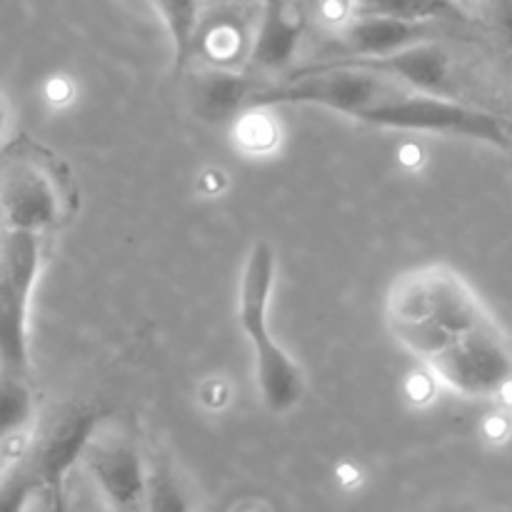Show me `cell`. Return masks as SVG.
Segmentation results:
<instances>
[{"mask_svg": "<svg viewBox=\"0 0 512 512\" xmlns=\"http://www.w3.org/2000/svg\"><path fill=\"white\" fill-rule=\"evenodd\" d=\"M83 458L88 460V470L95 480V488L110 500V505L120 510H133L143 505L148 490L143 460L138 448L128 440H103L93 443L90 438Z\"/></svg>", "mask_w": 512, "mask_h": 512, "instance_id": "7", "label": "cell"}, {"mask_svg": "<svg viewBox=\"0 0 512 512\" xmlns=\"http://www.w3.org/2000/svg\"><path fill=\"white\" fill-rule=\"evenodd\" d=\"M353 118L375 128L395 130H460L475 135L493 130L483 115L470 113L460 105L428 95V90H415L398 80L363 105Z\"/></svg>", "mask_w": 512, "mask_h": 512, "instance_id": "4", "label": "cell"}, {"mask_svg": "<svg viewBox=\"0 0 512 512\" xmlns=\"http://www.w3.org/2000/svg\"><path fill=\"white\" fill-rule=\"evenodd\" d=\"M433 35L430 20H403L390 15H355L333 25V45L328 58L350 55H385L410 45L428 43Z\"/></svg>", "mask_w": 512, "mask_h": 512, "instance_id": "6", "label": "cell"}, {"mask_svg": "<svg viewBox=\"0 0 512 512\" xmlns=\"http://www.w3.org/2000/svg\"><path fill=\"white\" fill-rule=\"evenodd\" d=\"M200 3L203 0H155V8H158L170 40H173L175 70H183L190 53H193L195 30L200 25Z\"/></svg>", "mask_w": 512, "mask_h": 512, "instance_id": "13", "label": "cell"}, {"mask_svg": "<svg viewBox=\"0 0 512 512\" xmlns=\"http://www.w3.org/2000/svg\"><path fill=\"white\" fill-rule=\"evenodd\" d=\"M33 418V393L25 378L0 375V443L18 435Z\"/></svg>", "mask_w": 512, "mask_h": 512, "instance_id": "14", "label": "cell"}, {"mask_svg": "<svg viewBox=\"0 0 512 512\" xmlns=\"http://www.w3.org/2000/svg\"><path fill=\"white\" fill-rule=\"evenodd\" d=\"M305 18L293 0H265L258 28L250 38L248 63L263 73L285 70L295 58Z\"/></svg>", "mask_w": 512, "mask_h": 512, "instance_id": "9", "label": "cell"}, {"mask_svg": "<svg viewBox=\"0 0 512 512\" xmlns=\"http://www.w3.org/2000/svg\"><path fill=\"white\" fill-rule=\"evenodd\" d=\"M275 280V253L268 243H255L240 280V325L255 350V368L263 403L270 413H285L303 395V375L295 360L270 338L268 303Z\"/></svg>", "mask_w": 512, "mask_h": 512, "instance_id": "2", "label": "cell"}, {"mask_svg": "<svg viewBox=\"0 0 512 512\" xmlns=\"http://www.w3.org/2000/svg\"><path fill=\"white\" fill-rule=\"evenodd\" d=\"M100 423L98 410H75L45 433V438L20 460L35 485V493L58 495L73 465L83 458Z\"/></svg>", "mask_w": 512, "mask_h": 512, "instance_id": "5", "label": "cell"}, {"mask_svg": "<svg viewBox=\"0 0 512 512\" xmlns=\"http://www.w3.org/2000/svg\"><path fill=\"white\" fill-rule=\"evenodd\" d=\"M40 268V240L30 230H5L0 243V370L28 378V308Z\"/></svg>", "mask_w": 512, "mask_h": 512, "instance_id": "3", "label": "cell"}, {"mask_svg": "<svg viewBox=\"0 0 512 512\" xmlns=\"http://www.w3.org/2000/svg\"><path fill=\"white\" fill-rule=\"evenodd\" d=\"M193 50H200L210 65L220 68H238L240 60H248L250 38L238 20L220 18L208 28L195 30Z\"/></svg>", "mask_w": 512, "mask_h": 512, "instance_id": "12", "label": "cell"}, {"mask_svg": "<svg viewBox=\"0 0 512 512\" xmlns=\"http://www.w3.org/2000/svg\"><path fill=\"white\" fill-rule=\"evenodd\" d=\"M388 323L400 343L460 388H478L493 368V355L473 333L475 318L463 290L440 270L395 280Z\"/></svg>", "mask_w": 512, "mask_h": 512, "instance_id": "1", "label": "cell"}, {"mask_svg": "<svg viewBox=\"0 0 512 512\" xmlns=\"http://www.w3.org/2000/svg\"><path fill=\"white\" fill-rule=\"evenodd\" d=\"M253 88V78L245 70L210 65L195 78V110L210 120H223L245 108Z\"/></svg>", "mask_w": 512, "mask_h": 512, "instance_id": "10", "label": "cell"}, {"mask_svg": "<svg viewBox=\"0 0 512 512\" xmlns=\"http://www.w3.org/2000/svg\"><path fill=\"white\" fill-rule=\"evenodd\" d=\"M5 228V220H3V208H0V230Z\"/></svg>", "mask_w": 512, "mask_h": 512, "instance_id": "16", "label": "cell"}, {"mask_svg": "<svg viewBox=\"0 0 512 512\" xmlns=\"http://www.w3.org/2000/svg\"><path fill=\"white\" fill-rule=\"evenodd\" d=\"M243 118L238 123V138L248 150H268L275 143L273 120L258 113V108L243 110Z\"/></svg>", "mask_w": 512, "mask_h": 512, "instance_id": "15", "label": "cell"}, {"mask_svg": "<svg viewBox=\"0 0 512 512\" xmlns=\"http://www.w3.org/2000/svg\"><path fill=\"white\" fill-rule=\"evenodd\" d=\"M208 3H210V0H208ZM218 3H233V0H218Z\"/></svg>", "mask_w": 512, "mask_h": 512, "instance_id": "17", "label": "cell"}, {"mask_svg": "<svg viewBox=\"0 0 512 512\" xmlns=\"http://www.w3.org/2000/svg\"><path fill=\"white\" fill-rule=\"evenodd\" d=\"M0 208L5 230H30L40 235L55 223L58 195L38 168L15 165L0 180Z\"/></svg>", "mask_w": 512, "mask_h": 512, "instance_id": "8", "label": "cell"}, {"mask_svg": "<svg viewBox=\"0 0 512 512\" xmlns=\"http://www.w3.org/2000/svg\"><path fill=\"white\" fill-rule=\"evenodd\" d=\"M450 0H325L323 18L338 25L355 15H390L403 20H433L453 15Z\"/></svg>", "mask_w": 512, "mask_h": 512, "instance_id": "11", "label": "cell"}]
</instances>
